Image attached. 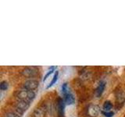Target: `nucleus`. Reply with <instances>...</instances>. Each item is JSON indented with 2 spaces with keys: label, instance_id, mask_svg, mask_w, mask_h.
<instances>
[{
  "label": "nucleus",
  "instance_id": "obj_1",
  "mask_svg": "<svg viewBox=\"0 0 125 117\" xmlns=\"http://www.w3.org/2000/svg\"><path fill=\"white\" fill-rule=\"evenodd\" d=\"M18 98L21 101H30L33 100L35 97V94L33 92V91H30V90H22L17 94Z\"/></svg>",
  "mask_w": 125,
  "mask_h": 117
},
{
  "label": "nucleus",
  "instance_id": "obj_2",
  "mask_svg": "<svg viewBox=\"0 0 125 117\" xmlns=\"http://www.w3.org/2000/svg\"><path fill=\"white\" fill-rule=\"evenodd\" d=\"M38 86V82L35 80H27L24 84H23V87L26 90H30V91H33V90L36 89Z\"/></svg>",
  "mask_w": 125,
  "mask_h": 117
},
{
  "label": "nucleus",
  "instance_id": "obj_3",
  "mask_svg": "<svg viewBox=\"0 0 125 117\" xmlns=\"http://www.w3.org/2000/svg\"><path fill=\"white\" fill-rule=\"evenodd\" d=\"M29 107V104L28 102L24 101H20L17 103V108L20 112H23L26 111Z\"/></svg>",
  "mask_w": 125,
  "mask_h": 117
},
{
  "label": "nucleus",
  "instance_id": "obj_4",
  "mask_svg": "<svg viewBox=\"0 0 125 117\" xmlns=\"http://www.w3.org/2000/svg\"><path fill=\"white\" fill-rule=\"evenodd\" d=\"M88 113L91 116L95 117L99 115V108L98 107L97 105H92V106H90L88 109Z\"/></svg>",
  "mask_w": 125,
  "mask_h": 117
},
{
  "label": "nucleus",
  "instance_id": "obj_5",
  "mask_svg": "<svg viewBox=\"0 0 125 117\" xmlns=\"http://www.w3.org/2000/svg\"><path fill=\"white\" fill-rule=\"evenodd\" d=\"M75 101V98H74L73 95L71 93H67L66 95H65V102L66 104H68L69 105H73Z\"/></svg>",
  "mask_w": 125,
  "mask_h": 117
},
{
  "label": "nucleus",
  "instance_id": "obj_6",
  "mask_svg": "<svg viewBox=\"0 0 125 117\" xmlns=\"http://www.w3.org/2000/svg\"><path fill=\"white\" fill-rule=\"evenodd\" d=\"M105 83L104 81H101L96 89V95L98 97L102 95V94L103 93V91L105 89Z\"/></svg>",
  "mask_w": 125,
  "mask_h": 117
},
{
  "label": "nucleus",
  "instance_id": "obj_7",
  "mask_svg": "<svg viewBox=\"0 0 125 117\" xmlns=\"http://www.w3.org/2000/svg\"><path fill=\"white\" fill-rule=\"evenodd\" d=\"M23 74L26 77H34L36 74V71L33 68H26L23 71Z\"/></svg>",
  "mask_w": 125,
  "mask_h": 117
},
{
  "label": "nucleus",
  "instance_id": "obj_8",
  "mask_svg": "<svg viewBox=\"0 0 125 117\" xmlns=\"http://www.w3.org/2000/svg\"><path fill=\"white\" fill-rule=\"evenodd\" d=\"M58 108H59V113H60V116H62L64 113V108H65V105H64V101L62 100H60L58 103Z\"/></svg>",
  "mask_w": 125,
  "mask_h": 117
},
{
  "label": "nucleus",
  "instance_id": "obj_9",
  "mask_svg": "<svg viewBox=\"0 0 125 117\" xmlns=\"http://www.w3.org/2000/svg\"><path fill=\"white\" fill-rule=\"evenodd\" d=\"M34 117H43L44 116V112L42 108H37L36 110L34 112L33 114Z\"/></svg>",
  "mask_w": 125,
  "mask_h": 117
},
{
  "label": "nucleus",
  "instance_id": "obj_10",
  "mask_svg": "<svg viewBox=\"0 0 125 117\" xmlns=\"http://www.w3.org/2000/svg\"><path fill=\"white\" fill-rule=\"evenodd\" d=\"M58 76H59V72H58V71H56V73H55L54 76H53V78H52V81H51L50 83H49V84L48 85V87H47V88H49L50 87H52V86L55 83H56V80H57V79H58Z\"/></svg>",
  "mask_w": 125,
  "mask_h": 117
},
{
  "label": "nucleus",
  "instance_id": "obj_11",
  "mask_svg": "<svg viewBox=\"0 0 125 117\" xmlns=\"http://www.w3.org/2000/svg\"><path fill=\"white\" fill-rule=\"evenodd\" d=\"M111 108H112V104H111L110 101H105V102L104 103V105H103V109H104V110L106 111V112H109L111 109Z\"/></svg>",
  "mask_w": 125,
  "mask_h": 117
},
{
  "label": "nucleus",
  "instance_id": "obj_12",
  "mask_svg": "<svg viewBox=\"0 0 125 117\" xmlns=\"http://www.w3.org/2000/svg\"><path fill=\"white\" fill-rule=\"evenodd\" d=\"M55 70V67L54 66H52V67L50 68V69L48 71V73H47L46 74H45V77H44V80H43V81H45L46 80H47V78H48L51 74L52 73V72Z\"/></svg>",
  "mask_w": 125,
  "mask_h": 117
},
{
  "label": "nucleus",
  "instance_id": "obj_13",
  "mask_svg": "<svg viewBox=\"0 0 125 117\" xmlns=\"http://www.w3.org/2000/svg\"><path fill=\"white\" fill-rule=\"evenodd\" d=\"M8 88V84L6 81H2L1 82V84H0V89L2 91H5Z\"/></svg>",
  "mask_w": 125,
  "mask_h": 117
},
{
  "label": "nucleus",
  "instance_id": "obj_14",
  "mask_svg": "<svg viewBox=\"0 0 125 117\" xmlns=\"http://www.w3.org/2000/svg\"><path fill=\"white\" fill-rule=\"evenodd\" d=\"M67 91H68V89H67V84H62V93L64 94V95H66L67 93H69Z\"/></svg>",
  "mask_w": 125,
  "mask_h": 117
},
{
  "label": "nucleus",
  "instance_id": "obj_15",
  "mask_svg": "<svg viewBox=\"0 0 125 117\" xmlns=\"http://www.w3.org/2000/svg\"><path fill=\"white\" fill-rule=\"evenodd\" d=\"M6 117H19L18 115L15 114L13 112H9L6 115Z\"/></svg>",
  "mask_w": 125,
  "mask_h": 117
},
{
  "label": "nucleus",
  "instance_id": "obj_16",
  "mask_svg": "<svg viewBox=\"0 0 125 117\" xmlns=\"http://www.w3.org/2000/svg\"><path fill=\"white\" fill-rule=\"evenodd\" d=\"M105 117H112L113 116V112H105L104 113Z\"/></svg>",
  "mask_w": 125,
  "mask_h": 117
}]
</instances>
